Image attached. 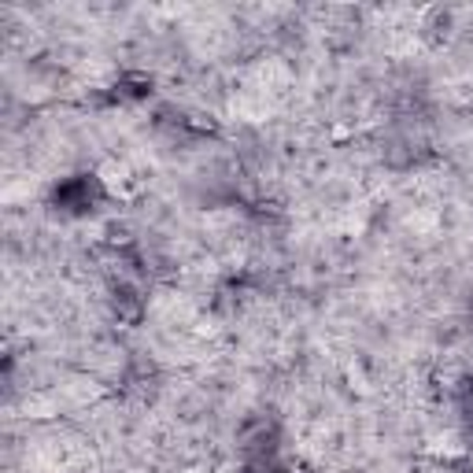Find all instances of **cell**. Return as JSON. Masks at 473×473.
I'll return each mask as SVG.
<instances>
[{"label":"cell","mask_w":473,"mask_h":473,"mask_svg":"<svg viewBox=\"0 0 473 473\" xmlns=\"http://www.w3.org/2000/svg\"><path fill=\"white\" fill-rule=\"evenodd\" d=\"M52 200H55V207H63V211H89L100 200V185L89 174H78V178H67L63 185H55Z\"/></svg>","instance_id":"6da1fadb"},{"label":"cell","mask_w":473,"mask_h":473,"mask_svg":"<svg viewBox=\"0 0 473 473\" xmlns=\"http://www.w3.org/2000/svg\"><path fill=\"white\" fill-rule=\"evenodd\" d=\"M241 440H244V448H248V452H259V459H266V452L274 448V426H266L263 418H256V422H248V426H244Z\"/></svg>","instance_id":"7a4b0ae2"},{"label":"cell","mask_w":473,"mask_h":473,"mask_svg":"<svg viewBox=\"0 0 473 473\" xmlns=\"http://www.w3.org/2000/svg\"><path fill=\"white\" fill-rule=\"evenodd\" d=\"M119 89H122L126 97H145V93L152 89V78H148V74H130V78L119 81Z\"/></svg>","instance_id":"3957f363"},{"label":"cell","mask_w":473,"mask_h":473,"mask_svg":"<svg viewBox=\"0 0 473 473\" xmlns=\"http://www.w3.org/2000/svg\"><path fill=\"white\" fill-rule=\"evenodd\" d=\"M469 473H473V469H469Z\"/></svg>","instance_id":"5b68a950"},{"label":"cell","mask_w":473,"mask_h":473,"mask_svg":"<svg viewBox=\"0 0 473 473\" xmlns=\"http://www.w3.org/2000/svg\"><path fill=\"white\" fill-rule=\"evenodd\" d=\"M248 473H282V469H277L274 462H266V459H259V462H252V469H248Z\"/></svg>","instance_id":"277c9868"}]
</instances>
